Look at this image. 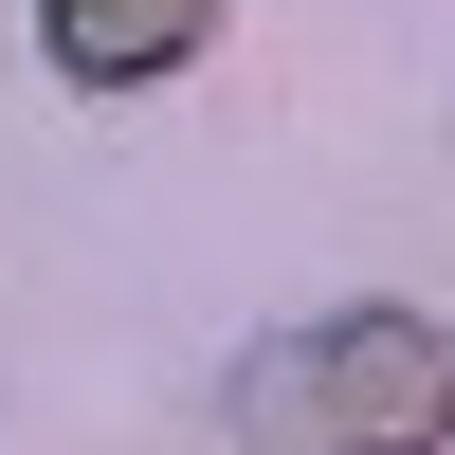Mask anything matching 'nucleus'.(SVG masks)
Masks as SVG:
<instances>
[{"label":"nucleus","instance_id":"1","mask_svg":"<svg viewBox=\"0 0 455 455\" xmlns=\"http://www.w3.org/2000/svg\"><path fill=\"white\" fill-rule=\"evenodd\" d=\"M219 419H237V437H437V328H419V310L291 328V347L237 364Z\"/></svg>","mask_w":455,"mask_h":455},{"label":"nucleus","instance_id":"2","mask_svg":"<svg viewBox=\"0 0 455 455\" xmlns=\"http://www.w3.org/2000/svg\"><path fill=\"white\" fill-rule=\"evenodd\" d=\"M219 36V0H36V55L73 73V92H146V73H182Z\"/></svg>","mask_w":455,"mask_h":455}]
</instances>
